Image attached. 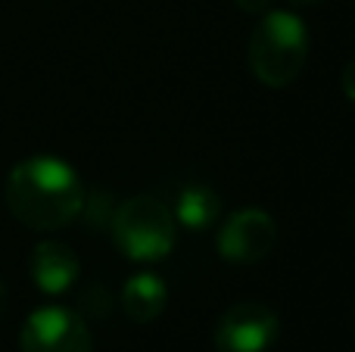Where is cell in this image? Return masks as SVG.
I'll list each match as a JSON object with an SVG mask.
<instances>
[{"instance_id":"obj_1","label":"cell","mask_w":355,"mask_h":352,"mask_svg":"<svg viewBox=\"0 0 355 352\" xmlns=\"http://www.w3.org/2000/svg\"><path fill=\"white\" fill-rule=\"evenodd\" d=\"M3 200L19 225L50 234L81 215L85 184L69 162L56 156H28L10 168Z\"/></svg>"},{"instance_id":"obj_2","label":"cell","mask_w":355,"mask_h":352,"mask_svg":"<svg viewBox=\"0 0 355 352\" xmlns=\"http://www.w3.org/2000/svg\"><path fill=\"white\" fill-rule=\"evenodd\" d=\"M309 62V31L296 12L265 10L250 37V69L262 85L287 87Z\"/></svg>"},{"instance_id":"obj_3","label":"cell","mask_w":355,"mask_h":352,"mask_svg":"<svg viewBox=\"0 0 355 352\" xmlns=\"http://www.w3.org/2000/svg\"><path fill=\"white\" fill-rule=\"evenodd\" d=\"M112 240L131 262H159L175 249L178 222L162 200L131 197L112 212Z\"/></svg>"},{"instance_id":"obj_4","label":"cell","mask_w":355,"mask_h":352,"mask_svg":"<svg viewBox=\"0 0 355 352\" xmlns=\"http://www.w3.org/2000/svg\"><path fill=\"white\" fill-rule=\"evenodd\" d=\"M281 334L275 309L265 303H234L215 322L212 340L218 352H268Z\"/></svg>"},{"instance_id":"obj_5","label":"cell","mask_w":355,"mask_h":352,"mask_svg":"<svg viewBox=\"0 0 355 352\" xmlns=\"http://www.w3.org/2000/svg\"><path fill=\"white\" fill-rule=\"evenodd\" d=\"M22 352H94L91 331L66 306H41L22 324Z\"/></svg>"},{"instance_id":"obj_6","label":"cell","mask_w":355,"mask_h":352,"mask_svg":"<svg viewBox=\"0 0 355 352\" xmlns=\"http://www.w3.org/2000/svg\"><path fill=\"white\" fill-rule=\"evenodd\" d=\"M277 243V225L262 209H240L218 231V256L234 265H256L268 259Z\"/></svg>"},{"instance_id":"obj_7","label":"cell","mask_w":355,"mask_h":352,"mask_svg":"<svg viewBox=\"0 0 355 352\" xmlns=\"http://www.w3.org/2000/svg\"><path fill=\"white\" fill-rule=\"evenodd\" d=\"M28 272H31V281H35L37 290L47 293V297H60V293H66L69 287L78 281L81 262H78V256H75V249L66 247V243L41 240L31 249Z\"/></svg>"},{"instance_id":"obj_8","label":"cell","mask_w":355,"mask_h":352,"mask_svg":"<svg viewBox=\"0 0 355 352\" xmlns=\"http://www.w3.org/2000/svg\"><path fill=\"white\" fill-rule=\"evenodd\" d=\"M168 303V287L159 274L141 272L131 274L122 287V309L135 324H150L166 312Z\"/></svg>"},{"instance_id":"obj_9","label":"cell","mask_w":355,"mask_h":352,"mask_svg":"<svg viewBox=\"0 0 355 352\" xmlns=\"http://www.w3.org/2000/svg\"><path fill=\"white\" fill-rule=\"evenodd\" d=\"M218 212H221V197L206 184H184L175 193L172 215H175L178 228L206 231L209 225H215Z\"/></svg>"},{"instance_id":"obj_10","label":"cell","mask_w":355,"mask_h":352,"mask_svg":"<svg viewBox=\"0 0 355 352\" xmlns=\"http://www.w3.org/2000/svg\"><path fill=\"white\" fill-rule=\"evenodd\" d=\"M340 85H343V94L355 103V56L349 62H346V69H343V78H340Z\"/></svg>"},{"instance_id":"obj_11","label":"cell","mask_w":355,"mask_h":352,"mask_svg":"<svg viewBox=\"0 0 355 352\" xmlns=\"http://www.w3.org/2000/svg\"><path fill=\"white\" fill-rule=\"evenodd\" d=\"M234 3H237L243 12H250V16H262V12L271 6V0H234Z\"/></svg>"},{"instance_id":"obj_12","label":"cell","mask_w":355,"mask_h":352,"mask_svg":"<svg viewBox=\"0 0 355 352\" xmlns=\"http://www.w3.org/2000/svg\"><path fill=\"white\" fill-rule=\"evenodd\" d=\"M293 6H309V3H318V0H290Z\"/></svg>"},{"instance_id":"obj_13","label":"cell","mask_w":355,"mask_h":352,"mask_svg":"<svg viewBox=\"0 0 355 352\" xmlns=\"http://www.w3.org/2000/svg\"><path fill=\"white\" fill-rule=\"evenodd\" d=\"M0 309H3V287H0Z\"/></svg>"},{"instance_id":"obj_14","label":"cell","mask_w":355,"mask_h":352,"mask_svg":"<svg viewBox=\"0 0 355 352\" xmlns=\"http://www.w3.org/2000/svg\"><path fill=\"white\" fill-rule=\"evenodd\" d=\"M352 322H355V309H352Z\"/></svg>"}]
</instances>
